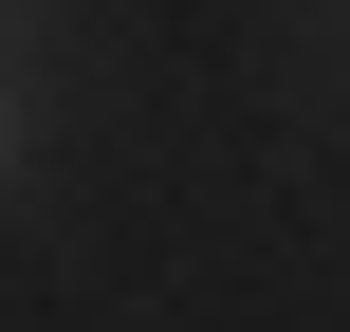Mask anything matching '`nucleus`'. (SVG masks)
<instances>
[{
	"mask_svg": "<svg viewBox=\"0 0 350 332\" xmlns=\"http://www.w3.org/2000/svg\"><path fill=\"white\" fill-rule=\"evenodd\" d=\"M0 166H18V111H0Z\"/></svg>",
	"mask_w": 350,
	"mask_h": 332,
	"instance_id": "nucleus-1",
	"label": "nucleus"
}]
</instances>
